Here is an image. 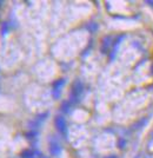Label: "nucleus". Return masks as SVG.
<instances>
[{"mask_svg": "<svg viewBox=\"0 0 153 158\" xmlns=\"http://www.w3.org/2000/svg\"><path fill=\"white\" fill-rule=\"evenodd\" d=\"M21 158H33V151L31 150H24L21 152Z\"/></svg>", "mask_w": 153, "mask_h": 158, "instance_id": "obj_8", "label": "nucleus"}, {"mask_svg": "<svg viewBox=\"0 0 153 158\" xmlns=\"http://www.w3.org/2000/svg\"><path fill=\"white\" fill-rule=\"evenodd\" d=\"M37 136H38V132L37 131H34V130H32V131H28L26 133V137L27 138H35V137H37Z\"/></svg>", "mask_w": 153, "mask_h": 158, "instance_id": "obj_11", "label": "nucleus"}, {"mask_svg": "<svg viewBox=\"0 0 153 158\" xmlns=\"http://www.w3.org/2000/svg\"><path fill=\"white\" fill-rule=\"evenodd\" d=\"M61 145L59 143H57V142H52L51 144H50V148H48V151L52 155V156H59L60 153H61Z\"/></svg>", "mask_w": 153, "mask_h": 158, "instance_id": "obj_3", "label": "nucleus"}, {"mask_svg": "<svg viewBox=\"0 0 153 158\" xmlns=\"http://www.w3.org/2000/svg\"><path fill=\"white\" fill-rule=\"evenodd\" d=\"M87 30L91 33H94L98 30V24H97V23H90V24L87 25Z\"/></svg>", "mask_w": 153, "mask_h": 158, "instance_id": "obj_7", "label": "nucleus"}, {"mask_svg": "<svg viewBox=\"0 0 153 158\" xmlns=\"http://www.w3.org/2000/svg\"><path fill=\"white\" fill-rule=\"evenodd\" d=\"M33 158H34V157H33Z\"/></svg>", "mask_w": 153, "mask_h": 158, "instance_id": "obj_16", "label": "nucleus"}, {"mask_svg": "<svg viewBox=\"0 0 153 158\" xmlns=\"http://www.w3.org/2000/svg\"><path fill=\"white\" fill-rule=\"evenodd\" d=\"M2 4H4V1H0V7L2 6Z\"/></svg>", "mask_w": 153, "mask_h": 158, "instance_id": "obj_14", "label": "nucleus"}, {"mask_svg": "<svg viewBox=\"0 0 153 158\" xmlns=\"http://www.w3.org/2000/svg\"><path fill=\"white\" fill-rule=\"evenodd\" d=\"M84 90V85L80 80H75L72 86V92H71V102L72 103H78L79 100V96L81 94Z\"/></svg>", "mask_w": 153, "mask_h": 158, "instance_id": "obj_1", "label": "nucleus"}, {"mask_svg": "<svg viewBox=\"0 0 153 158\" xmlns=\"http://www.w3.org/2000/svg\"><path fill=\"white\" fill-rule=\"evenodd\" d=\"M70 106H71L70 102H64L62 105H61V110H62V112H64V113H68V112H70Z\"/></svg>", "mask_w": 153, "mask_h": 158, "instance_id": "obj_10", "label": "nucleus"}, {"mask_svg": "<svg viewBox=\"0 0 153 158\" xmlns=\"http://www.w3.org/2000/svg\"><path fill=\"white\" fill-rule=\"evenodd\" d=\"M40 158H48V157H45V156H41Z\"/></svg>", "mask_w": 153, "mask_h": 158, "instance_id": "obj_15", "label": "nucleus"}, {"mask_svg": "<svg viewBox=\"0 0 153 158\" xmlns=\"http://www.w3.org/2000/svg\"><path fill=\"white\" fill-rule=\"evenodd\" d=\"M106 158H117L115 156H110V157H106Z\"/></svg>", "mask_w": 153, "mask_h": 158, "instance_id": "obj_13", "label": "nucleus"}, {"mask_svg": "<svg viewBox=\"0 0 153 158\" xmlns=\"http://www.w3.org/2000/svg\"><path fill=\"white\" fill-rule=\"evenodd\" d=\"M28 125L31 129H38L40 125H41V123H40L38 119H34V120H31L30 123H28Z\"/></svg>", "mask_w": 153, "mask_h": 158, "instance_id": "obj_9", "label": "nucleus"}, {"mask_svg": "<svg viewBox=\"0 0 153 158\" xmlns=\"http://www.w3.org/2000/svg\"><path fill=\"white\" fill-rule=\"evenodd\" d=\"M65 85V79L60 78L58 80H55L53 83V90H58V91H61V87Z\"/></svg>", "mask_w": 153, "mask_h": 158, "instance_id": "obj_4", "label": "nucleus"}, {"mask_svg": "<svg viewBox=\"0 0 153 158\" xmlns=\"http://www.w3.org/2000/svg\"><path fill=\"white\" fill-rule=\"evenodd\" d=\"M111 45V38L110 37H106L105 39H104V43H103V46H101V51L105 53L107 51V48L110 47Z\"/></svg>", "mask_w": 153, "mask_h": 158, "instance_id": "obj_6", "label": "nucleus"}, {"mask_svg": "<svg viewBox=\"0 0 153 158\" xmlns=\"http://www.w3.org/2000/svg\"><path fill=\"white\" fill-rule=\"evenodd\" d=\"M54 125H55V129L59 131V133H61L62 136H66L67 124H66V119L64 118L62 116H57L54 118Z\"/></svg>", "mask_w": 153, "mask_h": 158, "instance_id": "obj_2", "label": "nucleus"}, {"mask_svg": "<svg viewBox=\"0 0 153 158\" xmlns=\"http://www.w3.org/2000/svg\"><path fill=\"white\" fill-rule=\"evenodd\" d=\"M0 32H1V35L2 37H5L10 32V24H8V21H4L2 24H1V30H0Z\"/></svg>", "mask_w": 153, "mask_h": 158, "instance_id": "obj_5", "label": "nucleus"}, {"mask_svg": "<svg viewBox=\"0 0 153 158\" xmlns=\"http://www.w3.org/2000/svg\"><path fill=\"white\" fill-rule=\"evenodd\" d=\"M125 144H126V142H125L123 138L120 139V140H119V148H121V149H123V148L125 146Z\"/></svg>", "mask_w": 153, "mask_h": 158, "instance_id": "obj_12", "label": "nucleus"}]
</instances>
